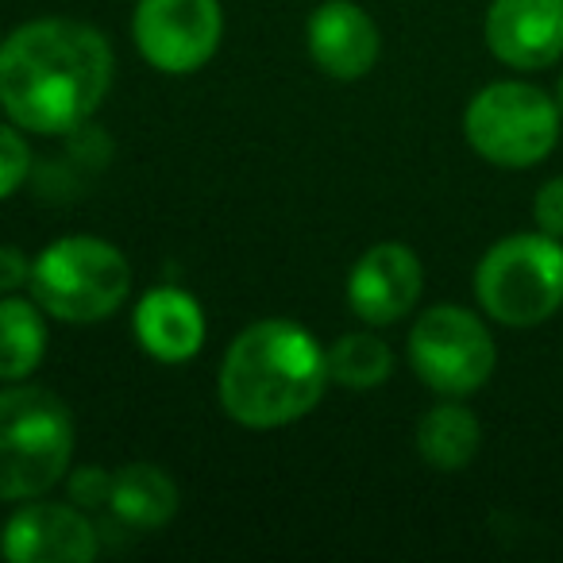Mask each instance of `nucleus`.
Returning a JSON list of instances; mask_svg holds the SVG:
<instances>
[{"label": "nucleus", "instance_id": "1", "mask_svg": "<svg viewBox=\"0 0 563 563\" xmlns=\"http://www.w3.org/2000/svg\"><path fill=\"white\" fill-rule=\"evenodd\" d=\"M112 89V47L81 20H27L0 43V109L20 132H78Z\"/></svg>", "mask_w": 563, "mask_h": 563}, {"label": "nucleus", "instance_id": "2", "mask_svg": "<svg viewBox=\"0 0 563 563\" xmlns=\"http://www.w3.org/2000/svg\"><path fill=\"white\" fill-rule=\"evenodd\" d=\"M324 347L298 321H255L220 363V406L243 429H282L313 413L329 386Z\"/></svg>", "mask_w": 563, "mask_h": 563}, {"label": "nucleus", "instance_id": "3", "mask_svg": "<svg viewBox=\"0 0 563 563\" xmlns=\"http://www.w3.org/2000/svg\"><path fill=\"white\" fill-rule=\"evenodd\" d=\"M74 460L70 409L43 386L0 390V501H32L55 490Z\"/></svg>", "mask_w": 563, "mask_h": 563}, {"label": "nucleus", "instance_id": "4", "mask_svg": "<svg viewBox=\"0 0 563 563\" xmlns=\"http://www.w3.org/2000/svg\"><path fill=\"white\" fill-rule=\"evenodd\" d=\"M32 298L63 324L109 321L132 290V266L117 243L101 235H63L32 263Z\"/></svg>", "mask_w": 563, "mask_h": 563}, {"label": "nucleus", "instance_id": "5", "mask_svg": "<svg viewBox=\"0 0 563 563\" xmlns=\"http://www.w3.org/2000/svg\"><path fill=\"white\" fill-rule=\"evenodd\" d=\"M475 298L506 329H537L563 309V243L544 232L498 240L475 266Z\"/></svg>", "mask_w": 563, "mask_h": 563}, {"label": "nucleus", "instance_id": "6", "mask_svg": "<svg viewBox=\"0 0 563 563\" xmlns=\"http://www.w3.org/2000/svg\"><path fill=\"white\" fill-rule=\"evenodd\" d=\"M560 109L555 97L529 81H490L471 97L463 112V135L471 151L506 170H529L544 163L560 143Z\"/></svg>", "mask_w": 563, "mask_h": 563}, {"label": "nucleus", "instance_id": "7", "mask_svg": "<svg viewBox=\"0 0 563 563\" xmlns=\"http://www.w3.org/2000/svg\"><path fill=\"white\" fill-rule=\"evenodd\" d=\"M409 363L440 398H467L483 390L498 363L490 329L463 306H432L409 332Z\"/></svg>", "mask_w": 563, "mask_h": 563}, {"label": "nucleus", "instance_id": "8", "mask_svg": "<svg viewBox=\"0 0 563 563\" xmlns=\"http://www.w3.org/2000/svg\"><path fill=\"white\" fill-rule=\"evenodd\" d=\"M132 35L143 63H151L158 74H197L217 55L224 35L220 0H140Z\"/></svg>", "mask_w": 563, "mask_h": 563}, {"label": "nucleus", "instance_id": "9", "mask_svg": "<svg viewBox=\"0 0 563 563\" xmlns=\"http://www.w3.org/2000/svg\"><path fill=\"white\" fill-rule=\"evenodd\" d=\"M101 552L93 521L74 501H27L0 529V555L12 563H89Z\"/></svg>", "mask_w": 563, "mask_h": 563}, {"label": "nucleus", "instance_id": "10", "mask_svg": "<svg viewBox=\"0 0 563 563\" xmlns=\"http://www.w3.org/2000/svg\"><path fill=\"white\" fill-rule=\"evenodd\" d=\"M424 290V266L406 243H375L347 274V306L363 324H398Z\"/></svg>", "mask_w": 563, "mask_h": 563}, {"label": "nucleus", "instance_id": "11", "mask_svg": "<svg viewBox=\"0 0 563 563\" xmlns=\"http://www.w3.org/2000/svg\"><path fill=\"white\" fill-rule=\"evenodd\" d=\"M486 47L509 70H544L563 58V0H490Z\"/></svg>", "mask_w": 563, "mask_h": 563}, {"label": "nucleus", "instance_id": "12", "mask_svg": "<svg viewBox=\"0 0 563 563\" xmlns=\"http://www.w3.org/2000/svg\"><path fill=\"white\" fill-rule=\"evenodd\" d=\"M306 47L329 78L355 81L375 70L383 40H378L375 20L355 0H324L309 16Z\"/></svg>", "mask_w": 563, "mask_h": 563}, {"label": "nucleus", "instance_id": "13", "mask_svg": "<svg viewBox=\"0 0 563 563\" xmlns=\"http://www.w3.org/2000/svg\"><path fill=\"white\" fill-rule=\"evenodd\" d=\"M135 340L158 363H189L205 347V313L178 286L147 290L135 306Z\"/></svg>", "mask_w": 563, "mask_h": 563}, {"label": "nucleus", "instance_id": "14", "mask_svg": "<svg viewBox=\"0 0 563 563\" xmlns=\"http://www.w3.org/2000/svg\"><path fill=\"white\" fill-rule=\"evenodd\" d=\"M181 498L174 478L155 463H128V467L112 471V494L109 509L120 525L128 529H163L174 521Z\"/></svg>", "mask_w": 563, "mask_h": 563}, {"label": "nucleus", "instance_id": "15", "mask_svg": "<svg viewBox=\"0 0 563 563\" xmlns=\"http://www.w3.org/2000/svg\"><path fill=\"white\" fill-rule=\"evenodd\" d=\"M47 355V313L35 298H0V383H24Z\"/></svg>", "mask_w": 563, "mask_h": 563}, {"label": "nucleus", "instance_id": "16", "mask_svg": "<svg viewBox=\"0 0 563 563\" xmlns=\"http://www.w3.org/2000/svg\"><path fill=\"white\" fill-rule=\"evenodd\" d=\"M483 424L460 401H440L417 421V452L437 471H463L478 455Z\"/></svg>", "mask_w": 563, "mask_h": 563}, {"label": "nucleus", "instance_id": "17", "mask_svg": "<svg viewBox=\"0 0 563 563\" xmlns=\"http://www.w3.org/2000/svg\"><path fill=\"white\" fill-rule=\"evenodd\" d=\"M324 360H329V378L344 390H375L394 371L390 344L371 336V332L340 336L332 347H324Z\"/></svg>", "mask_w": 563, "mask_h": 563}, {"label": "nucleus", "instance_id": "18", "mask_svg": "<svg viewBox=\"0 0 563 563\" xmlns=\"http://www.w3.org/2000/svg\"><path fill=\"white\" fill-rule=\"evenodd\" d=\"M32 174V147L16 124H0V201L12 197Z\"/></svg>", "mask_w": 563, "mask_h": 563}, {"label": "nucleus", "instance_id": "19", "mask_svg": "<svg viewBox=\"0 0 563 563\" xmlns=\"http://www.w3.org/2000/svg\"><path fill=\"white\" fill-rule=\"evenodd\" d=\"M112 494V471L104 467H78L70 475V501L81 509H101L109 506Z\"/></svg>", "mask_w": 563, "mask_h": 563}, {"label": "nucleus", "instance_id": "20", "mask_svg": "<svg viewBox=\"0 0 563 563\" xmlns=\"http://www.w3.org/2000/svg\"><path fill=\"white\" fill-rule=\"evenodd\" d=\"M532 220H537V232L563 240V178H548L537 189V201H532Z\"/></svg>", "mask_w": 563, "mask_h": 563}, {"label": "nucleus", "instance_id": "21", "mask_svg": "<svg viewBox=\"0 0 563 563\" xmlns=\"http://www.w3.org/2000/svg\"><path fill=\"white\" fill-rule=\"evenodd\" d=\"M32 263L16 243H0V298L4 294H20L32 282Z\"/></svg>", "mask_w": 563, "mask_h": 563}, {"label": "nucleus", "instance_id": "22", "mask_svg": "<svg viewBox=\"0 0 563 563\" xmlns=\"http://www.w3.org/2000/svg\"><path fill=\"white\" fill-rule=\"evenodd\" d=\"M555 109H560V117H563V74H560V81H555Z\"/></svg>", "mask_w": 563, "mask_h": 563}]
</instances>
